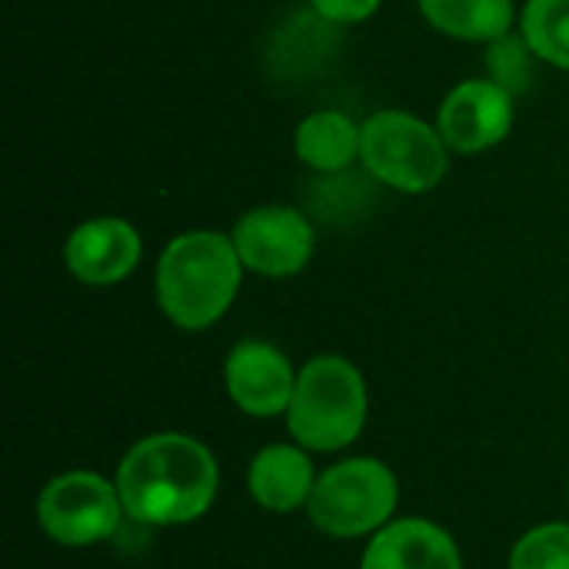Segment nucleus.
<instances>
[{
	"label": "nucleus",
	"mask_w": 569,
	"mask_h": 569,
	"mask_svg": "<svg viewBox=\"0 0 569 569\" xmlns=\"http://www.w3.org/2000/svg\"><path fill=\"white\" fill-rule=\"evenodd\" d=\"M113 483L133 523L183 527L213 507L220 467L197 437L163 430L137 440L123 453Z\"/></svg>",
	"instance_id": "nucleus-1"
},
{
	"label": "nucleus",
	"mask_w": 569,
	"mask_h": 569,
	"mask_svg": "<svg viewBox=\"0 0 569 569\" xmlns=\"http://www.w3.org/2000/svg\"><path fill=\"white\" fill-rule=\"evenodd\" d=\"M243 270L233 237L213 230L180 233L160 253L157 303L173 327L207 330L233 307Z\"/></svg>",
	"instance_id": "nucleus-2"
},
{
	"label": "nucleus",
	"mask_w": 569,
	"mask_h": 569,
	"mask_svg": "<svg viewBox=\"0 0 569 569\" xmlns=\"http://www.w3.org/2000/svg\"><path fill=\"white\" fill-rule=\"evenodd\" d=\"M367 410V380L357 363L337 353H323L297 370L287 430L293 443L310 453H337L363 433Z\"/></svg>",
	"instance_id": "nucleus-3"
},
{
	"label": "nucleus",
	"mask_w": 569,
	"mask_h": 569,
	"mask_svg": "<svg viewBox=\"0 0 569 569\" xmlns=\"http://www.w3.org/2000/svg\"><path fill=\"white\" fill-rule=\"evenodd\" d=\"M400 503V483L383 460L350 457L317 477L307 513L310 523L333 540L373 537L383 530Z\"/></svg>",
	"instance_id": "nucleus-4"
},
{
	"label": "nucleus",
	"mask_w": 569,
	"mask_h": 569,
	"mask_svg": "<svg viewBox=\"0 0 569 569\" xmlns=\"http://www.w3.org/2000/svg\"><path fill=\"white\" fill-rule=\"evenodd\" d=\"M360 160L377 183L400 193H427L447 177L450 147L420 117L380 110L360 123Z\"/></svg>",
	"instance_id": "nucleus-5"
},
{
	"label": "nucleus",
	"mask_w": 569,
	"mask_h": 569,
	"mask_svg": "<svg viewBox=\"0 0 569 569\" xmlns=\"http://www.w3.org/2000/svg\"><path fill=\"white\" fill-rule=\"evenodd\" d=\"M120 517H127V510L117 483L93 470H67L47 480L37 497L40 530L67 550L110 540Z\"/></svg>",
	"instance_id": "nucleus-6"
},
{
	"label": "nucleus",
	"mask_w": 569,
	"mask_h": 569,
	"mask_svg": "<svg viewBox=\"0 0 569 569\" xmlns=\"http://www.w3.org/2000/svg\"><path fill=\"white\" fill-rule=\"evenodd\" d=\"M233 247L250 273L283 280L313 257V227L293 207H257L233 227Z\"/></svg>",
	"instance_id": "nucleus-7"
},
{
	"label": "nucleus",
	"mask_w": 569,
	"mask_h": 569,
	"mask_svg": "<svg viewBox=\"0 0 569 569\" xmlns=\"http://www.w3.org/2000/svg\"><path fill=\"white\" fill-rule=\"evenodd\" d=\"M223 383L240 413L253 420H273L287 417L297 390V373L273 343L243 340L227 353Z\"/></svg>",
	"instance_id": "nucleus-8"
},
{
	"label": "nucleus",
	"mask_w": 569,
	"mask_h": 569,
	"mask_svg": "<svg viewBox=\"0 0 569 569\" xmlns=\"http://www.w3.org/2000/svg\"><path fill=\"white\" fill-rule=\"evenodd\" d=\"M513 127V97L493 80H463L457 83L437 117V130L457 153H480L510 137Z\"/></svg>",
	"instance_id": "nucleus-9"
},
{
	"label": "nucleus",
	"mask_w": 569,
	"mask_h": 569,
	"mask_svg": "<svg viewBox=\"0 0 569 569\" xmlns=\"http://www.w3.org/2000/svg\"><path fill=\"white\" fill-rule=\"evenodd\" d=\"M143 253V240L133 223L120 217H93L80 223L63 243V263L73 280L87 287H113L127 280Z\"/></svg>",
	"instance_id": "nucleus-10"
},
{
	"label": "nucleus",
	"mask_w": 569,
	"mask_h": 569,
	"mask_svg": "<svg viewBox=\"0 0 569 569\" xmlns=\"http://www.w3.org/2000/svg\"><path fill=\"white\" fill-rule=\"evenodd\" d=\"M360 569H463V557L440 523L403 517L370 537Z\"/></svg>",
	"instance_id": "nucleus-11"
},
{
	"label": "nucleus",
	"mask_w": 569,
	"mask_h": 569,
	"mask_svg": "<svg viewBox=\"0 0 569 569\" xmlns=\"http://www.w3.org/2000/svg\"><path fill=\"white\" fill-rule=\"evenodd\" d=\"M317 477L310 450L300 443H270L250 460L247 490L267 513H293L310 503Z\"/></svg>",
	"instance_id": "nucleus-12"
},
{
	"label": "nucleus",
	"mask_w": 569,
	"mask_h": 569,
	"mask_svg": "<svg viewBox=\"0 0 569 569\" xmlns=\"http://www.w3.org/2000/svg\"><path fill=\"white\" fill-rule=\"evenodd\" d=\"M297 157L317 173H343L360 157V127L340 110H317L300 120Z\"/></svg>",
	"instance_id": "nucleus-13"
},
{
	"label": "nucleus",
	"mask_w": 569,
	"mask_h": 569,
	"mask_svg": "<svg viewBox=\"0 0 569 569\" xmlns=\"http://www.w3.org/2000/svg\"><path fill=\"white\" fill-rule=\"evenodd\" d=\"M427 23L457 40H497L513 27L510 0H417Z\"/></svg>",
	"instance_id": "nucleus-14"
},
{
	"label": "nucleus",
	"mask_w": 569,
	"mask_h": 569,
	"mask_svg": "<svg viewBox=\"0 0 569 569\" xmlns=\"http://www.w3.org/2000/svg\"><path fill=\"white\" fill-rule=\"evenodd\" d=\"M520 33L543 63L569 70V0H527Z\"/></svg>",
	"instance_id": "nucleus-15"
},
{
	"label": "nucleus",
	"mask_w": 569,
	"mask_h": 569,
	"mask_svg": "<svg viewBox=\"0 0 569 569\" xmlns=\"http://www.w3.org/2000/svg\"><path fill=\"white\" fill-rule=\"evenodd\" d=\"M537 53L533 47L527 43L523 33H503L497 40H490L487 47V70H490V80L500 83L510 97H523L537 87Z\"/></svg>",
	"instance_id": "nucleus-16"
},
{
	"label": "nucleus",
	"mask_w": 569,
	"mask_h": 569,
	"mask_svg": "<svg viewBox=\"0 0 569 569\" xmlns=\"http://www.w3.org/2000/svg\"><path fill=\"white\" fill-rule=\"evenodd\" d=\"M507 569H569V523H540L527 530L513 550Z\"/></svg>",
	"instance_id": "nucleus-17"
},
{
	"label": "nucleus",
	"mask_w": 569,
	"mask_h": 569,
	"mask_svg": "<svg viewBox=\"0 0 569 569\" xmlns=\"http://www.w3.org/2000/svg\"><path fill=\"white\" fill-rule=\"evenodd\" d=\"M380 0H310V10H317L330 23H363L373 17Z\"/></svg>",
	"instance_id": "nucleus-18"
}]
</instances>
